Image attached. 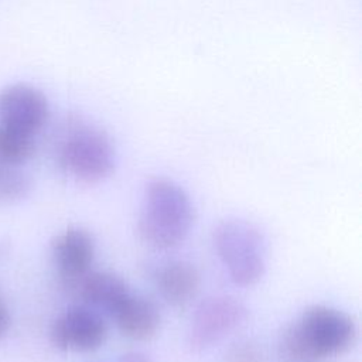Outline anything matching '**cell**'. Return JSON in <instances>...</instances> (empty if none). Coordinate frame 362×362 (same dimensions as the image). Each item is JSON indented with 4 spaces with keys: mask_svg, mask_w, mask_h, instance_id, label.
<instances>
[{
    "mask_svg": "<svg viewBox=\"0 0 362 362\" xmlns=\"http://www.w3.org/2000/svg\"><path fill=\"white\" fill-rule=\"evenodd\" d=\"M356 337L354 320L332 307H308L279 339L283 362H322L346 352Z\"/></svg>",
    "mask_w": 362,
    "mask_h": 362,
    "instance_id": "cell-1",
    "label": "cell"
},
{
    "mask_svg": "<svg viewBox=\"0 0 362 362\" xmlns=\"http://www.w3.org/2000/svg\"><path fill=\"white\" fill-rule=\"evenodd\" d=\"M8 327H10V313L7 307L3 304V301L0 300V339L6 335Z\"/></svg>",
    "mask_w": 362,
    "mask_h": 362,
    "instance_id": "cell-16",
    "label": "cell"
},
{
    "mask_svg": "<svg viewBox=\"0 0 362 362\" xmlns=\"http://www.w3.org/2000/svg\"><path fill=\"white\" fill-rule=\"evenodd\" d=\"M55 157L62 171L86 184L105 180L115 168V148L109 136L76 115L66 116L61 123Z\"/></svg>",
    "mask_w": 362,
    "mask_h": 362,
    "instance_id": "cell-3",
    "label": "cell"
},
{
    "mask_svg": "<svg viewBox=\"0 0 362 362\" xmlns=\"http://www.w3.org/2000/svg\"><path fill=\"white\" fill-rule=\"evenodd\" d=\"M79 294L86 304L113 315L132 293L127 284L110 272H88L79 279Z\"/></svg>",
    "mask_w": 362,
    "mask_h": 362,
    "instance_id": "cell-11",
    "label": "cell"
},
{
    "mask_svg": "<svg viewBox=\"0 0 362 362\" xmlns=\"http://www.w3.org/2000/svg\"><path fill=\"white\" fill-rule=\"evenodd\" d=\"M214 246L230 280L253 286L266 270V245L259 229L243 219H226L214 230Z\"/></svg>",
    "mask_w": 362,
    "mask_h": 362,
    "instance_id": "cell-4",
    "label": "cell"
},
{
    "mask_svg": "<svg viewBox=\"0 0 362 362\" xmlns=\"http://www.w3.org/2000/svg\"><path fill=\"white\" fill-rule=\"evenodd\" d=\"M31 189L30 177L17 168V165L0 161V204L14 202L24 197Z\"/></svg>",
    "mask_w": 362,
    "mask_h": 362,
    "instance_id": "cell-13",
    "label": "cell"
},
{
    "mask_svg": "<svg viewBox=\"0 0 362 362\" xmlns=\"http://www.w3.org/2000/svg\"><path fill=\"white\" fill-rule=\"evenodd\" d=\"M119 362H153V359L141 351H127L119 358Z\"/></svg>",
    "mask_w": 362,
    "mask_h": 362,
    "instance_id": "cell-15",
    "label": "cell"
},
{
    "mask_svg": "<svg viewBox=\"0 0 362 362\" xmlns=\"http://www.w3.org/2000/svg\"><path fill=\"white\" fill-rule=\"evenodd\" d=\"M225 356L226 362H266L263 351L250 341H239L233 344Z\"/></svg>",
    "mask_w": 362,
    "mask_h": 362,
    "instance_id": "cell-14",
    "label": "cell"
},
{
    "mask_svg": "<svg viewBox=\"0 0 362 362\" xmlns=\"http://www.w3.org/2000/svg\"><path fill=\"white\" fill-rule=\"evenodd\" d=\"M35 150V136L0 123V161L18 165L27 161Z\"/></svg>",
    "mask_w": 362,
    "mask_h": 362,
    "instance_id": "cell-12",
    "label": "cell"
},
{
    "mask_svg": "<svg viewBox=\"0 0 362 362\" xmlns=\"http://www.w3.org/2000/svg\"><path fill=\"white\" fill-rule=\"evenodd\" d=\"M49 103L34 85L11 83L0 92V123L35 136L48 122Z\"/></svg>",
    "mask_w": 362,
    "mask_h": 362,
    "instance_id": "cell-6",
    "label": "cell"
},
{
    "mask_svg": "<svg viewBox=\"0 0 362 362\" xmlns=\"http://www.w3.org/2000/svg\"><path fill=\"white\" fill-rule=\"evenodd\" d=\"M113 317L120 332L134 341L150 339L160 327L158 308L151 300L141 296L130 294Z\"/></svg>",
    "mask_w": 362,
    "mask_h": 362,
    "instance_id": "cell-10",
    "label": "cell"
},
{
    "mask_svg": "<svg viewBox=\"0 0 362 362\" xmlns=\"http://www.w3.org/2000/svg\"><path fill=\"white\" fill-rule=\"evenodd\" d=\"M161 297L173 307H184L194 300L201 287L198 269L185 260H175L165 264L157 277Z\"/></svg>",
    "mask_w": 362,
    "mask_h": 362,
    "instance_id": "cell-9",
    "label": "cell"
},
{
    "mask_svg": "<svg viewBox=\"0 0 362 362\" xmlns=\"http://www.w3.org/2000/svg\"><path fill=\"white\" fill-rule=\"evenodd\" d=\"M49 337L54 346L61 351L90 352L103 345L107 327L93 310L75 305L52 322Z\"/></svg>",
    "mask_w": 362,
    "mask_h": 362,
    "instance_id": "cell-7",
    "label": "cell"
},
{
    "mask_svg": "<svg viewBox=\"0 0 362 362\" xmlns=\"http://www.w3.org/2000/svg\"><path fill=\"white\" fill-rule=\"evenodd\" d=\"M52 259L64 279H82L93 260L95 245L92 236L82 228H68L51 245Z\"/></svg>",
    "mask_w": 362,
    "mask_h": 362,
    "instance_id": "cell-8",
    "label": "cell"
},
{
    "mask_svg": "<svg viewBox=\"0 0 362 362\" xmlns=\"http://www.w3.org/2000/svg\"><path fill=\"white\" fill-rule=\"evenodd\" d=\"M194 223V208L181 185L168 178H151L137 219L140 239L156 249L180 245Z\"/></svg>",
    "mask_w": 362,
    "mask_h": 362,
    "instance_id": "cell-2",
    "label": "cell"
},
{
    "mask_svg": "<svg viewBox=\"0 0 362 362\" xmlns=\"http://www.w3.org/2000/svg\"><path fill=\"white\" fill-rule=\"evenodd\" d=\"M247 317L246 307L230 296L205 298L195 310L188 344L195 351H202L236 329Z\"/></svg>",
    "mask_w": 362,
    "mask_h": 362,
    "instance_id": "cell-5",
    "label": "cell"
}]
</instances>
